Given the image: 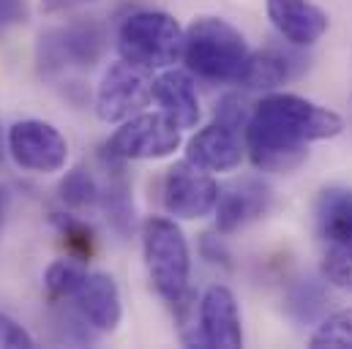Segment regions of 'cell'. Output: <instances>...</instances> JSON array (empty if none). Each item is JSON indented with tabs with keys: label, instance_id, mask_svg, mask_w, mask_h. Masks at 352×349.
I'll return each instance as SVG.
<instances>
[{
	"label": "cell",
	"instance_id": "cell-18",
	"mask_svg": "<svg viewBox=\"0 0 352 349\" xmlns=\"http://www.w3.org/2000/svg\"><path fill=\"white\" fill-rule=\"evenodd\" d=\"M98 205H101L109 227L120 238H129L134 232V227H137V207H134V196H131V183L123 174L120 164L109 172L107 185L98 194Z\"/></svg>",
	"mask_w": 352,
	"mask_h": 349
},
{
	"label": "cell",
	"instance_id": "cell-22",
	"mask_svg": "<svg viewBox=\"0 0 352 349\" xmlns=\"http://www.w3.org/2000/svg\"><path fill=\"white\" fill-rule=\"evenodd\" d=\"M52 221L60 229V235H63L72 257L80 262L90 260V254L96 249V238H93V229H90L88 224L80 221V218H74V216H66V213H55Z\"/></svg>",
	"mask_w": 352,
	"mask_h": 349
},
{
	"label": "cell",
	"instance_id": "cell-3",
	"mask_svg": "<svg viewBox=\"0 0 352 349\" xmlns=\"http://www.w3.org/2000/svg\"><path fill=\"white\" fill-rule=\"evenodd\" d=\"M183 36L167 11H134L118 27V52L145 71H164L183 58Z\"/></svg>",
	"mask_w": 352,
	"mask_h": 349
},
{
	"label": "cell",
	"instance_id": "cell-2",
	"mask_svg": "<svg viewBox=\"0 0 352 349\" xmlns=\"http://www.w3.org/2000/svg\"><path fill=\"white\" fill-rule=\"evenodd\" d=\"M252 49L243 33L221 16H197L183 36V60L208 82H238Z\"/></svg>",
	"mask_w": 352,
	"mask_h": 349
},
{
	"label": "cell",
	"instance_id": "cell-1",
	"mask_svg": "<svg viewBox=\"0 0 352 349\" xmlns=\"http://www.w3.org/2000/svg\"><path fill=\"white\" fill-rule=\"evenodd\" d=\"M344 120L303 95L270 93L254 104L246 123V150L263 172H292L309 156V145L342 134Z\"/></svg>",
	"mask_w": 352,
	"mask_h": 349
},
{
	"label": "cell",
	"instance_id": "cell-4",
	"mask_svg": "<svg viewBox=\"0 0 352 349\" xmlns=\"http://www.w3.org/2000/svg\"><path fill=\"white\" fill-rule=\"evenodd\" d=\"M142 254L156 292L173 306L183 300L188 295L191 251L183 229L173 218L151 216L142 224Z\"/></svg>",
	"mask_w": 352,
	"mask_h": 349
},
{
	"label": "cell",
	"instance_id": "cell-23",
	"mask_svg": "<svg viewBox=\"0 0 352 349\" xmlns=\"http://www.w3.org/2000/svg\"><path fill=\"white\" fill-rule=\"evenodd\" d=\"M311 347H352V308L336 311L320 322L309 339Z\"/></svg>",
	"mask_w": 352,
	"mask_h": 349
},
{
	"label": "cell",
	"instance_id": "cell-19",
	"mask_svg": "<svg viewBox=\"0 0 352 349\" xmlns=\"http://www.w3.org/2000/svg\"><path fill=\"white\" fill-rule=\"evenodd\" d=\"M60 202L72 210H90L98 205V194H101V185L96 183V177L90 174V170L85 167H74L63 174L60 185Z\"/></svg>",
	"mask_w": 352,
	"mask_h": 349
},
{
	"label": "cell",
	"instance_id": "cell-11",
	"mask_svg": "<svg viewBox=\"0 0 352 349\" xmlns=\"http://www.w3.org/2000/svg\"><path fill=\"white\" fill-rule=\"evenodd\" d=\"M199 341L202 347L213 349H238L243 347V325H241V311L235 295L213 284L205 289L199 300Z\"/></svg>",
	"mask_w": 352,
	"mask_h": 349
},
{
	"label": "cell",
	"instance_id": "cell-24",
	"mask_svg": "<svg viewBox=\"0 0 352 349\" xmlns=\"http://www.w3.org/2000/svg\"><path fill=\"white\" fill-rule=\"evenodd\" d=\"M322 275L333 286L352 292V243L328 249V254L322 257Z\"/></svg>",
	"mask_w": 352,
	"mask_h": 349
},
{
	"label": "cell",
	"instance_id": "cell-25",
	"mask_svg": "<svg viewBox=\"0 0 352 349\" xmlns=\"http://www.w3.org/2000/svg\"><path fill=\"white\" fill-rule=\"evenodd\" d=\"M249 115H252V109H249L246 98H243V95H238V93H227V95L216 104L213 123H221V126H227V128L241 131V128H246Z\"/></svg>",
	"mask_w": 352,
	"mask_h": 349
},
{
	"label": "cell",
	"instance_id": "cell-14",
	"mask_svg": "<svg viewBox=\"0 0 352 349\" xmlns=\"http://www.w3.org/2000/svg\"><path fill=\"white\" fill-rule=\"evenodd\" d=\"M243 150H246V145L241 142V134L235 128L210 123L188 139L186 161H191L208 172H230V170L241 167Z\"/></svg>",
	"mask_w": 352,
	"mask_h": 349
},
{
	"label": "cell",
	"instance_id": "cell-8",
	"mask_svg": "<svg viewBox=\"0 0 352 349\" xmlns=\"http://www.w3.org/2000/svg\"><path fill=\"white\" fill-rule=\"evenodd\" d=\"M6 148H8L11 159L16 161V167L38 174L60 172L69 159L66 137L52 123L36 120V117L16 120L8 128Z\"/></svg>",
	"mask_w": 352,
	"mask_h": 349
},
{
	"label": "cell",
	"instance_id": "cell-28",
	"mask_svg": "<svg viewBox=\"0 0 352 349\" xmlns=\"http://www.w3.org/2000/svg\"><path fill=\"white\" fill-rule=\"evenodd\" d=\"M28 19V3L25 0H0V27L19 25Z\"/></svg>",
	"mask_w": 352,
	"mask_h": 349
},
{
	"label": "cell",
	"instance_id": "cell-12",
	"mask_svg": "<svg viewBox=\"0 0 352 349\" xmlns=\"http://www.w3.org/2000/svg\"><path fill=\"white\" fill-rule=\"evenodd\" d=\"M72 300H74V311L96 333H112L120 325L123 317L120 289L109 273H85Z\"/></svg>",
	"mask_w": 352,
	"mask_h": 349
},
{
	"label": "cell",
	"instance_id": "cell-17",
	"mask_svg": "<svg viewBox=\"0 0 352 349\" xmlns=\"http://www.w3.org/2000/svg\"><path fill=\"white\" fill-rule=\"evenodd\" d=\"M303 71V60L284 49H260L252 52L246 69L238 80L243 90H273Z\"/></svg>",
	"mask_w": 352,
	"mask_h": 349
},
{
	"label": "cell",
	"instance_id": "cell-9",
	"mask_svg": "<svg viewBox=\"0 0 352 349\" xmlns=\"http://www.w3.org/2000/svg\"><path fill=\"white\" fill-rule=\"evenodd\" d=\"M216 196L219 185L210 172L186 159L173 164L164 174V207L177 218L194 221L213 213Z\"/></svg>",
	"mask_w": 352,
	"mask_h": 349
},
{
	"label": "cell",
	"instance_id": "cell-21",
	"mask_svg": "<svg viewBox=\"0 0 352 349\" xmlns=\"http://www.w3.org/2000/svg\"><path fill=\"white\" fill-rule=\"evenodd\" d=\"M85 267L80 264V260H58L52 262L44 273V286L50 292L52 300H72V295L77 292V286L85 278Z\"/></svg>",
	"mask_w": 352,
	"mask_h": 349
},
{
	"label": "cell",
	"instance_id": "cell-26",
	"mask_svg": "<svg viewBox=\"0 0 352 349\" xmlns=\"http://www.w3.org/2000/svg\"><path fill=\"white\" fill-rule=\"evenodd\" d=\"M33 347V336L14 322L11 317L0 314V349H30Z\"/></svg>",
	"mask_w": 352,
	"mask_h": 349
},
{
	"label": "cell",
	"instance_id": "cell-6",
	"mask_svg": "<svg viewBox=\"0 0 352 349\" xmlns=\"http://www.w3.org/2000/svg\"><path fill=\"white\" fill-rule=\"evenodd\" d=\"M104 47H107V36H104L101 25L88 22V19L47 30V33H41L38 49H36L38 69L44 77H52V74L63 71L66 66L90 69L104 55Z\"/></svg>",
	"mask_w": 352,
	"mask_h": 349
},
{
	"label": "cell",
	"instance_id": "cell-30",
	"mask_svg": "<svg viewBox=\"0 0 352 349\" xmlns=\"http://www.w3.org/2000/svg\"><path fill=\"white\" fill-rule=\"evenodd\" d=\"M0 224H3V196H0Z\"/></svg>",
	"mask_w": 352,
	"mask_h": 349
},
{
	"label": "cell",
	"instance_id": "cell-16",
	"mask_svg": "<svg viewBox=\"0 0 352 349\" xmlns=\"http://www.w3.org/2000/svg\"><path fill=\"white\" fill-rule=\"evenodd\" d=\"M317 232L331 246L352 243V188L331 185L320 194L314 205Z\"/></svg>",
	"mask_w": 352,
	"mask_h": 349
},
{
	"label": "cell",
	"instance_id": "cell-10",
	"mask_svg": "<svg viewBox=\"0 0 352 349\" xmlns=\"http://www.w3.org/2000/svg\"><path fill=\"white\" fill-rule=\"evenodd\" d=\"M273 205V191L260 177H241L219 188L216 196V227L221 235L238 232L252 221L263 218Z\"/></svg>",
	"mask_w": 352,
	"mask_h": 349
},
{
	"label": "cell",
	"instance_id": "cell-15",
	"mask_svg": "<svg viewBox=\"0 0 352 349\" xmlns=\"http://www.w3.org/2000/svg\"><path fill=\"white\" fill-rule=\"evenodd\" d=\"M153 98L159 101L162 112L175 123L177 128H194L199 123V95L188 71H177V69H164L156 80H153Z\"/></svg>",
	"mask_w": 352,
	"mask_h": 349
},
{
	"label": "cell",
	"instance_id": "cell-13",
	"mask_svg": "<svg viewBox=\"0 0 352 349\" xmlns=\"http://www.w3.org/2000/svg\"><path fill=\"white\" fill-rule=\"evenodd\" d=\"M265 8L278 36L295 47H311L328 30V14L311 0H265Z\"/></svg>",
	"mask_w": 352,
	"mask_h": 349
},
{
	"label": "cell",
	"instance_id": "cell-5",
	"mask_svg": "<svg viewBox=\"0 0 352 349\" xmlns=\"http://www.w3.org/2000/svg\"><path fill=\"white\" fill-rule=\"evenodd\" d=\"M183 128L164 112H145L123 120V126L109 137L104 153L118 161H142V159H164L180 148Z\"/></svg>",
	"mask_w": 352,
	"mask_h": 349
},
{
	"label": "cell",
	"instance_id": "cell-29",
	"mask_svg": "<svg viewBox=\"0 0 352 349\" xmlns=\"http://www.w3.org/2000/svg\"><path fill=\"white\" fill-rule=\"evenodd\" d=\"M6 150H8V148H6V142H3V131H0V164H3V156H6Z\"/></svg>",
	"mask_w": 352,
	"mask_h": 349
},
{
	"label": "cell",
	"instance_id": "cell-27",
	"mask_svg": "<svg viewBox=\"0 0 352 349\" xmlns=\"http://www.w3.org/2000/svg\"><path fill=\"white\" fill-rule=\"evenodd\" d=\"M199 249H202V257H205L208 262L230 267V251H227V246H224V240H221L219 235H213V232H205V235H202V243H199Z\"/></svg>",
	"mask_w": 352,
	"mask_h": 349
},
{
	"label": "cell",
	"instance_id": "cell-20",
	"mask_svg": "<svg viewBox=\"0 0 352 349\" xmlns=\"http://www.w3.org/2000/svg\"><path fill=\"white\" fill-rule=\"evenodd\" d=\"M322 308H325V289L314 278L298 281L287 295V314L300 325L314 322L322 314Z\"/></svg>",
	"mask_w": 352,
	"mask_h": 349
},
{
	"label": "cell",
	"instance_id": "cell-7",
	"mask_svg": "<svg viewBox=\"0 0 352 349\" xmlns=\"http://www.w3.org/2000/svg\"><path fill=\"white\" fill-rule=\"evenodd\" d=\"M151 98H153V80L148 77V71L120 58L118 63H109V69L98 82L96 115L104 123H123L140 115V109Z\"/></svg>",
	"mask_w": 352,
	"mask_h": 349
}]
</instances>
